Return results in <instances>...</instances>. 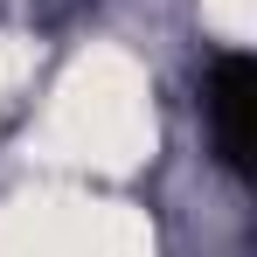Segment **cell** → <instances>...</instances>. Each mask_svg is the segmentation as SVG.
Segmentation results:
<instances>
[{"instance_id": "obj_1", "label": "cell", "mask_w": 257, "mask_h": 257, "mask_svg": "<svg viewBox=\"0 0 257 257\" xmlns=\"http://www.w3.org/2000/svg\"><path fill=\"white\" fill-rule=\"evenodd\" d=\"M250 104H257V63L243 49H222L202 77V111H209L215 153L236 181H250Z\"/></svg>"}]
</instances>
